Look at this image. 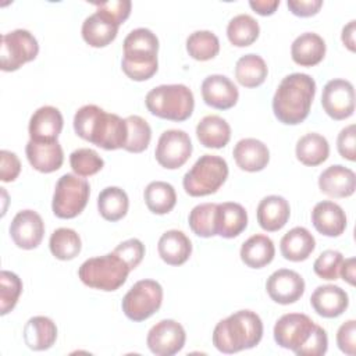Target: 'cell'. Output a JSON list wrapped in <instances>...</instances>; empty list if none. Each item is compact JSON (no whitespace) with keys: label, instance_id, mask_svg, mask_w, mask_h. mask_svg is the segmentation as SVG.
<instances>
[{"label":"cell","instance_id":"cell-1","mask_svg":"<svg viewBox=\"0 0 356 356\" xmlns=\"http://www.w3.org/2000/svg\"><path fill=\"white\" fill-rule=\"evenodd\" d=\"M75 134L104 150L122 149L127 142V122L120 115L106 113L96 104H85L74 115Z\"/></svg>","mask_w":356,"mask_h":356},{"label":"cell","instance_id":"cell-2","mask_svg":"<svg viewBox=\"0 0 356 356\" xmlns=\"http://www.w3.org/2000/svg\"><path fill=\"white\" fill-rule=\"evenodd\" d=\"M316 95L314 79L303 72H293L282 78L274 97L273 111L277 120L285 125L303 122Z\"/></svg>","mask_w":356,"mask_h":356},{"label":"cell","instance_id":"cell-3","mask_svg":"<svg viewBox=\"0 0 356 356\" xmlns=\"http://www.w3.org/2000/svg\"><path fill=\"white\" fill-rule=\"evenodd\" d=\"M263 323L252 310H238L220 320L213 331V345L222 353L252 349L261 341Z\"/></svg>","mask_w":356,"mask_h":356},{"label":"cell","instance_id":"cell-4","mask_svg":"<svg viewBox=\"0 0 356 356\" xmlns=\"http://www.w3.org/2000/svg\"><path fill=\"white\" fill-rule=\"evenodd\" d=\"M124 56L121 68L132 81H147L159 68L157 51L159 39L147 28H136L131 31L122 43Z\"/></svg>","mask_w":356,"mask_h":356},{"label":"cell","instance_id":"cell-5","mask_svg":"<svg viewBox=\"0 0 356 356\" xmlns=\"http://www.w3.org/2000/svg\"><path fill=\"white\" fill-rule=\"evenodd\" d=\"M145 104L153 115L181 122L192 115L195 99L186 85L172 83L160 85L149 90L145 97Z\"/></svg>","mask_w":356,"mask_h":356},{"label":"cell","instance_id":"cell-6","mask_svg":"<svg viewBox=\"0 0 356 356\" xmlns=\"http://www.w3.org/2000/svg\"><path fill=\"white\" fill-rule=\"evenodd\" d=\"M128 264L114 252L85 260L79 270V280L89 288L106 292L117 291L127 281Z\"/></svg>","mask_w":356,"mask_h":356},{"label":"cell","instance_id":"cell-7","mask_svg":"<svg viewBox=\"0 0 356 356\" xmlns=\"http://www.w3.org/2000/svg\"><path fill=\"white\" fill-rule=\"evenodd\" d=\"M228 177L227 161L216 154H203L185 172L182 185L189 196L199 197L216 193Z\"/></svg>","mask_w":356,"mask_h":356},{"label":"cell","instance_id":"cell-8","mask_svg":"<svg viewBox=\"0 0 356 356\" xmlns=\"http://www.w3.org/2000/svg\"><path fill=\"white\" fill-rule=\"evenodd\" d=\"M90 193L89 182L76 174H64L58 178L51 209L58 218H74L83 211Z\"/></svg>","mask_w":356,"mask_h":356},{"label":"cell","instance_id":"cell-9","mask_svg":"<svg viewBox=\"0 0 356 356\" xmlns=\"http://www.w3.org/2000/svg\"><path fill=\"white\" fill-rule=\"evenodd\" d=\"M163 303V288L154 280H140L125 293L121 302L124 314L132 321L152 317Z\"/></svg>","mask_w":356,"mask_h":356},{"label":"cell","instance_id":"cell-10","mask_svg":"<svg viewBox=\"0 0 356 356\" xmlns=\"http://www.w3.org/2000/svg\"><path fill=\"white\" fill-rule=\"evenodd\" d=\"M39 44L36 38L26 29H15L1 36L0 68L6 72L17 71L25 63L36 58Z\"/></svg>","mask_w":356,"mask_h":356},{"label":"cell","instance_id":"cell-11","mask_svg":"<svg viewBox=\"0 0 356 356\" xmlns=\"http://www.w3.org/2000/svg\"><path fill=\"white\" fill-rule=\"evenodd\" d=\"M192 149L191 138L185 131L167 129L159 138L154 156L161 167L177 170L189 160Z\"/></svg>","mask_w":356,"mask_h":356},{"label":"cell","instance_id":"cell-12","mask_svg":"<svg viewBox=\"0 0 356 356\" xmlns=\"http://www.w3.org/2000/svg\"><path fill=\"white\" fill-rule=\"evenodd\" d=\"M316 323L303 313L281 316L274 325V341L278 346L296 352L312 335Z\"/></svg>","mask_w":356,"mask_h":356},{"label":"cell","instance_id":"cell-13","mask_svg":"<svg viewBox=\"0 0 356 356\" xmlns=\"http://www.w3.org/2000/svg\"><path fill=\"white\" fill-rule=\"evenodd\" d=\"M186 341L184 327L171 318L156 323L147 332L146 343L156 356H172L178 353Z\"/></svg>","mask_w":356,"mask_h":356},{"label":"cell","instance_id":"cell-14","mask_svg":"<svg viewBox=\"0 0 356 356\" xmlns=\"http://www.w3.org/2000/svg\"><path fill=\"white\" fill-rule=\"evenodd\" d=\"M324 111L337 121L349 118L355 111V89L346 79H331L321 95Z\"/></svg>","mask_w":356,"mask_h":356},{"label":"cell","instance_id":"cell-15","mask_svg":"<svg viewBox=\"0 0 356 356\" xmlns=\"http://www.w3.org/2000/svg\"><path fill=\"white\" fill-rule=\"evenodd\" d=\"M44 235V222L33 210L18 211L10 224V236L13 242L25 250L35 249L40 245Z\"/></svg>","mask_w":356,"mask_h":356},{"label":"cell","instance_id":"cell-16","mask_svg":"<svg viewBox=\"0 0 356 356\" xmlns=\"http://www.w3.org/2000/svg\"><path fill=\"white\" fill-rule=\"evenodd\" d=\"M266 291L275 303L291 305L305 293V280L293 270L280 268L267 278Z\"/></svg>","mask_w":356,"mask_h":356},{"label":"cell","instance_id":"cell-17","mask_svg":"<svg viewBox=\"0 0 356 356\" xmlns=\"http://www.w3.org/2000/svg\"><path fill=\"white\" fill-rule=\"evenodd\" d=\"M200 89L204 103L217 110H228L234 107L239 97L235 83L228 76L221 74L206 76Z\"/></svg>","mask_w":356,"mask_h":356},{"label":"cell","instance_id":"cell-18","mask_svg":"<svg viewBox=\"0 0 356 356\" xmlns=\"http://www.w3.org/2000/svg\"><path fill=\"white\" fill-rule=\"evenodd\" d=\"M64 125L63 115L58 108L53 106L39 107L29 120V136L35 142L57 140Z\"/></svg>","mask_w":356,"mask_h":356},{"label":"cell","instance_id":"cell-19","mask_svg":"<svg viewBox=\"0 0 356 356\" xmlns=\"http://www.w3.org/2000/svg\"><path fill=\"white\" fill-rule=\"evenodd\" d=\"M318 188L330 197H348L352 196L356 189V175L350 168L334 164L320 174Z\"/></svg>","mask_w":356,"mask_h":356},{"label":"cell","instance_id":"cell-20","mask_svg":"<svg viewBox=\"0 0 356 356\" xmlns=\"http://www.w3.org/2000/svg\"><path fill=\"white\" fill-rule=\"evenodd\" d=\"M310 305L318 316L335 318L348 309L349 298L338 285H320L312 293Z\"/></svg>","mask_w":356,"mask_h":356},{"label":"cell","instance_id":"cell-21","mask_svg":"<svg viewBox=\"0 0 356 356\" xmlns=\"http://www.w3.org/2000/svg\"><path fill=\"white\" fill-rule=\"evenodd\" d=\"M25 153L29 164L39 172L57 171L64 161L63 147L58 140L53 142H35L29 139L25 146Z\"/></svg>","mask_w":356,"mask_h":356},{"label":"cell","instance_id":"cell-22","mask_svg":"<svg viewBox=\"0 0 356 356\" xmlns=\"http://www.w3.org/2000/svg\"><path fill=\"white\" fill-rule=\"evenodd\" d=\"M312 222L317 232L334 238L345 231L346 216L339 204L331 200H323L313 207Z\"/></svg>","mask_w":356,"mask_h":356},{"label":"cell","instance_id":"cell-23","mask_svg":"<svg viewBox=\"0 0 356 356\" xmlns=\"http://www.w3.org/2000/svg\"><path fill=\"white\" fill-rule=\"evenodd\" d=\"M232 156L236 165L248 172L261 171L270 161L268 147L261 140L254 138L241 139L235 145Z\"/></svg>","mask_w":356,"mask_h":356},{"label":"cell","instance_id":"cell-24","mask_svg":"<svg viewBox=\"0 0 356 356\" xmlns=\"http://www.w3.org/2000/svg\"><path fill=\"white\" fill-rule=\"evenodd\" d=\"M257 222L267 232L280 231L289 220L291 207L285 197L270 195L260 200L257 210Z\"/></svg>","mask_w":356,"mask_h":356},{"label":"cell","instance_id":"cell-25","mask_svg":"<svg viewBox=\"0 0 356 356\" xmlns=\"http://www.w3.org/2000/svg\"><path fill=\"white\" fill-rule=\"evenodd\" d=\"M248 227V213L245 207L235 202L217 203L216 228L217 235L231 239L238 236Z\"/></svg>","mask_w":356,"mask_h":356},{"label":"cell","instance_id":"cell-26","mask_svg":"<svg viewBox=\"0 0 356 356\" xmlns=\"http://www.w3.org/2000/svg\"><path fill=\"white\" fill-rule=\"evenodd\" d=\"M157 250L164 263L170 266H181L191 257L192 242L182 231L170 229L160 236Z\"/></svg>","mask_w":356,"mask_h":356},{"label":"cell","instance_id":"cell-27","mask_svg":"<svg viewBox=\"0 0 356 356\" xmlns=\"http://www.w3.org/2000/svg\"><path fill=\"white\" fill-rule=\"evenodd\" d=\"M325 42L314 32H305L299 35L291 46L292 60L300 67L317 65L325 56Z\"/></svg>","mask_w":356,"mask_h":356},{"label":"cell","instance_id":"cell-28","mask_svg":"<svg viewBox=\"0 0 356 356\" xmlns=\"http://www.w3.org/2000/svg\"><path fill=\"white\" fill-rule=\"evenodd\" d=\"M24 342L32 350H46L57 339L56 323L46 316L31 317L24 327Z\"/></svg>","mask_w":356,"mask_h":356},{"label":"cell","instance_id":"cell-29","mask_svg":"<svg viewBox=\"0 0 356 356\" xmlns=\"http://www.w3.org/2000/svg\"><path fill=\"white\" fill-rule=\"evenodd\" d=\"M316 248V239L305 227L289 229L280 242L281 254L289 261L306 260Z\"/></svg>","mask_w":356,"mask_h":356},{"label":"cell","instance_id":"cell-30","mask_svg":"<svg viewBox=\"0 0 356 356\" xmlns=\"http://www.w3.org/2000/svg\"><path fill=\"white\" fill-rule=\"evenodd\" d=\"M81 32L89 46L106 47L117 38L118 26L96 11L85 18Z\"/></svg>","mask_w":356,"mask_h":356},{"label":"cell","instance_id":"cell-31","mask_svg":"<svg viewBox=\"0 0 356 356\" xmlns=\"http://www.w3.org/2000/svg\"><path fill=\"white\" fill-rule=\"evenodd\" d=\"M241 260L250 268H263L270 264L275 254L274 242L263 234L252 235L241 246Z\"/></svg>","mask_w":356,"mask_h":356},{"label":"cell","instance_id":"cell-32","mask_svg":"<svg viewBox=\"0 0 356 356\" xmlns=\"http://www.w3.org/2000/svg\"><path fill=\"white\" fill-rule=\"evenodd\" d=\"M196 136L204 147L221 149L231 139V127L220 115H206L196 127Z\"/></svg>","mask_w":356,"mask_h":356},{"label":"cell","instance_id":"cell-33","mask_svg":"<svg viewBox=\"0 0 356 356\" xmlns=\"http://www.w3.org/2000/svg\"><path fill=\"white\" fill-rule=\"evenodd\" d=\"M296 159L309 167H316L324 163L330 154L328 140L316 132H310L299 138L295 147Z\"/></svg>","mask_w":356,"mask_h":356},{"label":"cell","instance_id":"cell-34","mask_svg":"<svg viewBox=\"0 0 356 356\" xmlns=\"http://www.w3.org/2000/svg\"><path fill=\"white\" fill-rule=\"evenodd\" d=\"M129 207V199L124 189L118 186L104 188L97 197V210L100 216L111 222L125 217Z\"/></svg>","mask_w":356,"mask_h":356},{"label":"cell","instance_id":"cell-35","mask_svg":"<svg viewBox=\"0 0 356 356\" xmlns=\"http://www.w3.org/2000/svg\"><path fill=\"white\" fill-rule=\"evenodd\" d=\"M268 74L266 61L254 53L242 56L235 64V78L245 88L260 86Z\"/></svg>","mask_w":356,"mask_h":356},{"label":"cell","instance_id":"cell-36","mask_svg":"<svg viewBox=\"0 0 356 356\" xmlns=\"http://www.w3.org/2000/svg\"><path fill=\"white\" fill-rule=\"evenodd\" d=\"M143 197L147 209L159 216L170 213L177 203L174 186L164 181L150 182L143 192Z\"/></svg>","mask_w":356,"mask_h":356},{"label":"cell","instance_id":"cell-37","mask_svg":"<svg viewBox=\"0 0 356 356\" xmlns=\"http://www.w3.org/2000/svg\"><path fill=\"white\" fill-rule=\"evenodd\" d=\"M260 33L259 22L249 14L235 15L227 25V36L231 44L246 47L256 42Z\"/></svg>","mask_w":356,"mask_h":356},{"label":"cell","instance_id":"cell-38","mask_svg":"<svg viewBox=\"0 0 356 356\" xmlns=\"http://www.w3.org/2000/svg\"><path fill=\"white\" fill-rule=\"evenodd\" d=\"M49 248L56 259L72 260L79 254L82 243L76 231L71 228H57L50 235Z\"/></svg>","mask_w":356,"mask_h":356},{"label":"cell","instance_id":"cell-39","mask_svg":"<svg viewBox=\"0 0 356 356\" xmlns=\"http://www.w3.org/2000/svg\"><path fill=\"white\" fill-rule=\"evenodd\" d=\"M186 51L197 61H207L218 54L220 40L211 31H195L186 39Z\"/></svg>","mask_w":356,"mask_h":356},{"label":"cell","instance_id":"cell-40","mask_svg":"<svg viewBox=\"0 0 356 356\" xmlns=\"http://www.w3.org/2000/svg\"><path fill=\"white\" fill-rule=\"evenodd\" d=\"M217 203H202L195 206L188 217L189 227L200 238H210L217 235L216 228Z\"/></svg>","mask_w":356,"mask_h":356},{"label":"cell","instance_id":"cell-41","mask_svg":"<svg viewBox=\"0 0 356 356\" xmlns=\"http://www.w3.org/2000/svg\"><path fill=\"white\" fill-rule=\"evenodd\" d=\"M127 122V142L124 145V150L129 153H142L147 149L152 139V128L145 118L140 115H128L125 118Z\"/></svg>","mask_w":356,"mask_h":356},{"label":"cell","instance_id":"cell-42","mask_svg":"<svg viewBox=\"0 0 356 356\" xmlns=\"http://www.w3.org/2000/svg\"><path fill=\"white\" fill-rule=\"evenodd\" d=\"M22 292V281L21 278L8 270H3L0 273V314L6 316L10 313Z\"/></svg>","mask_w":356,"mask_h":356},{"label":"cell","instance_id":"cell-43","mask_svg":"<svg viewBox=\"0 0 356 356\" xmlns=\"http://www.w3.org/2000/svg\"><path fill=\"white\" fill-rule=\"evenodd\" d=\"M70 165L72 171L79 177H90L97 174L103 165L104 160L99 153L89 147H81L70 154Z\"/></svg>","mask_w":356,"mask_h":356},{"label":"cell","instance_id":"cell-44","mask_svg":"<svg viewBox=\"0 0 356 356\" xmlns=\"http://www.w3.org/2000/svg\"><path fill=\"white\" fill-rule=\"evenodd\" d=\"M343 263V256L338 250H324L320 253V256L316 259L313 264V270L316 275H318L323 280L327 281H335L339 277L341 266Z\"/></svg>","mask_w":356,"mask_h":356},{"label":"cell","instance_id":"cell-45","mask_svg":"<svg viewBox=\"0 0 356 356\" xmlns=\"http://www.w3.org/2000/svg\"><path fill=\"white\" fill-rule=\"evenodd\" d=\"M96 11L104 15L107 19L120 26L131 14L132 3L129 0H110L103 3H95Z\"/></svg>","mask_w":356,"mask_h":356},{"label":"cell","instance_id":"cell-46","mask_svg":"<svg viewBox=\"0 0 356 356\" xmlns=\"http://www.w3.org/2000/svg\"><path fill=\"white\" fill-rule=\"evenodd\" d=\"M113 252L128 264L129 270H134L139 266L145 256V245L139 239L131 238L121 242L117 248H114Z\"/></svg>","mask_w":356,"mask_h":356},{"label":"cell","instance_id":"cell-47","mask_svg":"<svg viewBox=\"0 0 356 356\" xmlns=\"http://www.w3.org/2000/svg\"><path fill=\"white\" fill-rule=\"evenodd\" d=\"M328 337L323 327L314 325V330L309 339L295 352L298 356H321L327 352Z\"/></svg>","mask_w":356,"mask_h":356},{"label":"cell","instance_id":"cell-48","mask_svg":"<svg viewBox=\"0 0 356 356\" xmlns=\"http://www.w3.org/2000/svg\"><path fill=\"white\" fill-rule=\"evenodd\" d=\"M356 127L355 124H350L345 128L341 129V132L338 134V138H337V149H338V153L349 160V161H355L356 160Z\"/></svg>","mask_w":356,"mask_h":356},{"label":"cell","instance_id":"cell-49","mask_svg":"<svg viewBox=\"0 0 356 356\" xmlns=\"http://www.w3.org/2000/svg\"><path fill=\"white\" fill-rule=\"evenodd\" d=\"M21 172V163L15 153L10 150L0 152V179L3 182H13Z\"/></svg>","mask_w":356,"mask_h":356},{"label":"cell","instance_id":"cell-50","mask_svg":"<svg viewBox=\"0 0 356 356\" xmlns=\"http://www.w3.org/2000/svg\"><path fill=\"white\" fill-rule=\"evenodd\" d=\"M356 321L355 320H348L345 321L337 332V345L338 348L349 355H355V346H356Z\"/></svg>","mask_w":356,"mask_h":356},{"label":"cell","instance_id":"cell-51","mask_svg":"<svg viewBox=\"0 0 356 356\" xmlns=\"http://www.w3.org/2000/svg\"><path fill=\"white\" fill-rule=\"evenodd\" d=\"M286 6L293 15L306 18V17L316 15L321 8L323 1L321 0H288Z\"/></svg>","mask_w":356,"mask_h":356},{"label":"cell","instance_id":"cell-52","mask_svg":"<svg viewBox=\"0 0 356 356\" xmlns=\"http://www.w3.org/2000/svg\"><path fill=\"white\" fill-rule=\"evenodd\" d=\"M249 6L259 15L267 17V15H273L275 13L277 7L280 6V0H250Z\"/></svg>","mask_w":356,"mask_h":356},{"label":"cell","instance_id":"cell-53","mask_svg":"<svg viewBox=\"0 0 356 356\" xmlns=\"http://www.w3.org/2000/svg\"><path fill=\"white\" fill-rule=\"evenodd\" d=\"M355 32H356V21H355V19L349 21V22L342 28L341 39H342L343 44H345L350 51H355V50H356V46H355Z\"/></svg>","mask_w":356,"mask_h":356},{"label":"cell","instance_id":"cell-54","mask_svg":"<svg viewBox=\"0 0 356 356\" xmlns=\"http://www.w3.org/2000/svg\"><path fill=\"white\" fill-rule=\"evenodd\" d=\"M339 275L343 278V281H346L350 285H355V259L349 257L345 259L342 266H341V271Z\"/></svg>","mask_w":356,"mask_h":356}]
</instances>
